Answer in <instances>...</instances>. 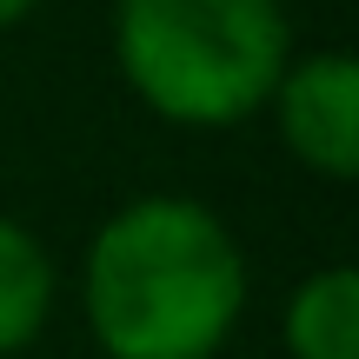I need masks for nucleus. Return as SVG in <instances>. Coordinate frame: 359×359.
Returning a JSON list of instances; mask_svg holds the SVG:
<instances>
[{
	"label": "nucleus",
	"instance_id": "7ed1b4c3",
	"mask_svg": "<svg viewBox=\"0 0 359 359\" xmlns=\"http://www.w3.org/2000/svg\"><path fill=\"white\" fill-rule=\"evenodd\" d=\"M273 127L286 154L320 180H353L359 173V60L339 47H320L306 60H286L273 87Z\"/></svg>",
	"mask_w": 359,
	"mask_h": 359
},
{
	"label": "nucleus",
	"instance_id": "f03ea898",
	"mask_svg": "<svg viewBox=\"0 0 359 359\" xmlns=\"http://www.w3.org/2000/svg\"><path fill=\"white\" fill-rule=\"evenodd\" d=\"M286 60L280 0H114V67L167 127L219 133L266 114Z\"/></svg>",
	"mask_w": 359,
	"mask_h": 359
},
{
	"label": "nucleus",
	"instance_id": "39448f33",
	"mask_svg": "<svg viewBox=\"0 0 359 359\" xmlns=\"http://www.w3.org/2000/svg\"><path fill=\"white\" fill-rule=\"evenodd\" d=\"M53 253L40 246V233H27L13 213H0V359L34 346L40 326L53 313Z\"/></svg>",
	"mask_w": 359,
	"mask_h": 359
},
{
	"label": "nucleus",
	"instance_id": "20e7f679",
	"mask_svg": "<svg viewBox=\"0 0 359 359\" xmlns=\"http://www.w3.org/2000/svg\"><path fill=\"white\" fill-rule=\"evenodd\" d=\"M280 339L293 359H359V273L346 259L293 286L280 313Z\"/></svg>",
	"mask_w": 359,
	"mask_h": 359
},
{
	"label": "nucleus",
	"instance_id": "f257e3e1",
	"mask_svg": "<svg viewBox=\"0 0 359 359\" xmlns=\"http://www.w3.org/2000/svg\"><path fill=\"white\" fill-rule=\"evenodd\" d=\"M87 333L107 359H219L246 313V253L193 193H140L80 259Z\"/></svg>",
	"mask_w": 359,
	"mask_h": 359
},
{
	"label": "nucleus",
	"instance_id": "423d86ee",
	"mask_svg": "<svg viewBox=\"0 0 359 359\" xmlns=\"http://www.w3.org/2000/svg\"><path fill=\"white\" fill-rule=\"evenodd\" d=\"M34 7H40V0H0V34H7V27H20Z\"/></svg>",
	"mask_w": 359,
	"mask_h": 359
}]
</instances>
